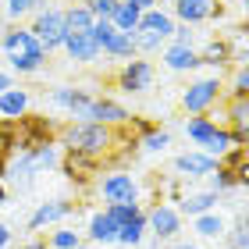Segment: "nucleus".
Returning <instances> with one entry per match:
<instances>
[{"label": "nucleus", "instance_id": "obj_2", "mask_svg": "<svg viewBox=\"0 0 249 249\" xmlns=\"http://www.w3.org/2000/svg\"><path fill=\"white\" fill-rule=\"evenodd\" d=\"M121 128H104V124H68L61 128V142L68 153H82L89 160H104L107 153H114Z\"/></svg>", "mask_w": 249, "mask_h": 249}, {"label": "nucleus", "instance_id": "obj_24", "mask_svg": "<svg viewBox=\"0 0 249 249\" xmlns=\"http://www.w3.org/2000/svg\"><path fill=\"white\" fill-rule=\"evenodd\" d=\"M64 21H68V36H86V32H93V25H96L93 11H89L86 4L64 7Z\"/></svg>", "mask_w": 249, "mask_h": 249}, {"label": "nucleus", "instance_id": "obj_13", "mask_svg": "<svg viewBox=\"0 0 249 249\" xmlns=\"http://www.w3.org/2000/svg\"><path fill=\"white\" fill-rule=\"evenodd\" d=\"M160 64L167 68V71H175V75H185V71H196V68H203L199 50H196V47H185V43H175V39L160 50Z\"/></svg>", "mask_w": 249, "mask_h": 249}, {"label": "nucleus", "instance_id": "obj_16", "mask_svg": "<svg viewBox=\"0 0 249 249\" xmlns=\"http://www.w3.org/2000/svg\"><path fill=\"white\" fill-rule=\"evenodd\" d=\"M213 0H171V18L178 25H203V21L213 18Z\"/></svg>", "mask_w": 249, "mask_h": 249}, {"label": "nucleus", "instance_id": "obj_40", "mask_svg": "<svg viewBox=\"0 0 249 249\" xmlns=\"http://www.w3.org/2000/svg\"><path fill=\"white\" fill-rule=\"evenodd\" d=\"M128 4H135L139 11H150V7H160V0H128Z\"/></svg>", "mask_w": 249, "mask_h": 249}, {"label": "nucleus", "instance_id": "obj_42", "mask_svg": "<svg viewBox=\"0 0 249 249\" xmlns=\"http://www.w3.org/2000/svg\"><path fill=\"white\" fill-rule=\"evenodd\" d=\"M78 249H93V246H89V242H82V246H78Z\"/></svg>", "mask_w": 249, "mask_h": 249}, {"label": "nucleus", "instance_id": "obj_33", "mask_svg": "<svg viewBox=\"0 0 249 249\" xmlns=\"http://www.w3.org/2000/svg\"><path fill=\"white\" fill-rule=\"evenodd\" d=\"M82 4L93 11V18H110V11H114L118 0H82Z\"/></svg>", "mask_w": 249, "mask_h": 249}, {"label": "nucleus", "instance_id": "obj_12", "mask_svg": "<svg viewBox=\"0 0 249 249\" xmlns=\"http://www.w3.org/2000/svg\"><path fill=\"white\" fill-rule=\"evenodd\" d=\"M224 118H228V132L235 146H249V96H228V107H224Z\"/></svg>", "mask_w": 249, "mask_h": 249}, {"label": "nucleus", "instance_id": "obj_35", "mask_svg": "<svg viewBox=\"0 0 249 249\" xmlns=\"http://www.w3.org/2000/svg\"><path fill=\"white\" fill-rule=\"evenodd\" d=\"M235 185H246V189H249V153L235 164Z\"/></svg>", "mask_w": 249, "mask_h": 249}, {"label": "nucleus", "instance_id": "obj_19", "mask_svg": "<svg viewBox=\"0 0 249 249\" xmlns=\"http://www.w3.org/2000/svg\"><path fill=\"white\" fill-rule=\"evenodd\" d=\"M82 239H86L89 246H114V242H118V224L110 221L104 210H96L93 217H89V224H86Z\"/></svg>", "mask_w": 249, "mask_h": 249}, {"label": "nucleus", "instance_id": "obj_14", "mask_svg": "<svg viewBox=\"0 0 249 249\" xmlns=\"http://www.w3.org/2000/svg\"><path fill=\"white\" fill-rule=\"evenodd\" d=\"M217 171V160L213 157H207L203 150H185L175 157V175L182 178V182H189V178H207Z\"/></svg>", "mask_w": 249, "mask_h": 249}, {"label": "nucleus", "instance_id": "obj_39", "mask_svg": "<svg viewBox=\"0 0 249 249\" xmlns=\"http://www.w3.org/2000/svg\"><path fill=\"white\" fill-rule=\"evenodd\" d=\"M7 246H11V228L0 221V249H7Z\"/></svg>", "mask_w": 249, "mask_h": 249}, {"label": "nucleus", "instance_id": "obj_20", "mask_svg": "<svg viewBox=\"0 0 249 249\" xmlns=\"http://www.w3.org/2000/svg\"><path fill=\"white\" fill-rule=\"evenodd\" d=\"M217 203H221V196H217V192H210V189H203V192H182V199H178V213L192 221V217H199V213L217 210Z\"/></svg>", "mask_w": 249, "mask_h": 249}, {"label": "nucleus", "instance_id": "obj_9", "mask_svg": "<svg viewBox=\"0 0 249 249\" xmlns=\"http://www.w3.org/2000/svg\"><path fill=\"white\" fill-rule=\"evenodd\" d=\"M153 78H157L153 61L132 57V61H124L121 71H118V89H121V93H150V89H153Z\"/></svg>", "mask_w": 249, "mask_h": 249}, {"label": "nucleus", "instance_id": "obj_36", "mask_svg": "<svg viewBox=\"0 0 249 249\" xmlns=\"http://www.w3.org/2000/svg\"><path fill=\"white\" fill-rule=\"evenodd\" d=\"M11 86H15V75H11V71H0V93H7Z\"/></svg>", "mask_w": 249, "mask_h": 249}, {"label": "nucleus", "instance_id": "obj_5", "mask_svg": "<svg viewBox=\"0 0 249 249\" xmlns=\"http://www.w3.org/2000/svg\"><path fill=\"white\" fill-rule=\"evenodd\" d=\"M47 104L53 110L68 114L75 124H89V114H93V104H96V93H89L82 86H53Z\"/></svg>", "mask_w": 249, "mask_h": 249}, {"label": "nucleus", "instance_id": "obj_25", "mask_svg": "<svg viewBox=\"0 0 249 249\" xmlns=\"http://www.w3.org/2000/svg\"><path fill=\"white\" fill-rule=\"evenodd\" d=\"M82 242H86V239H82V231L68 228V224L53 228V231H50V239H47V246H50V249H78Z\"/></svg>", "mask_w": 249, "mask_h": 249}, {"label": "nucleus", "instance_id": "obj_1", "mask_svg": "<svg viewBox=\"0 0 249 249\" xmlns=\"http://www.w3.org/2000/svg\"><path fill=\"white\" fill-rule=\"evenodd\" d=\"M0 50H4V57H7L11 75H36V71H43L47 61H50V53L43 50V43L32 36L29 25L7 29L4 36H0Z\"/></svg>", "mask_w": 249, "mask_h": 249}, {"label": "nucleus", "instance_id": "obj_10", "mask_svg": "<svg viewBox=\"0 0 249 249\" xmlns=\"http://www.w3.org/2000/svg\"><path fill=\"white\" fill-rule=\"evenodd\" d=\"M96 192L104 203H139V182L128 171H110L96 182Z\"/></svg>", "mask_w": 249, "mask_h": 249}, {"label": "nucleus", "instance_id": "obj_29", "mask_svg": "<svg viewBox=\"0 0 249 249\" xmlns=\"http://www.w3.org/2000/svg\"><path fill=\"white\" fill-rule=\"evenodd\" d=\"M47 0H7V18H25V15H39L47 11Z\"/></svg>", "mask_w": 249, "mask_h": 249}, {"label": "nucleus", "instance_id": "obj_18", "mask_svg": "<svg viewBox=\"0 0 249 249\" xmlns=\"http://www.w3.org/2000/svg\"><path fill=\"white\" fill-rule=\"evenodd\" d=\"M29 107H32V93H29V89L11 86L7 93H0V118H4V121L29 118Z\"/></svg>", "mask_w": 249, "mask_h": 249}, {"label": "nucleus", "instance_id": "obj_11", "mask_svg": "<svg viewBox=\"0 0 249 249\" xmlns=\"http://www.w3.org/2000/svg\"><path fill=\"white\" fill-rule=\"evenodd\" d=\"M78 210V203L71 199H50V203H39L36 210L29 213V231H43V228H53V224H61L64 217H71V213Z\"/></svg>", "mask_w": 249, "mask_h": 249}, {"label": "nucleus", "instance_id": "obj_32", "mask_svg": "<svg viewBox=\"0 0 249 249\" xmlns=\"http://www.w3.org/2000/svg\"><path fill=\"white\" fill-rule=\"evenodd\" d=\"M231 96H249V64L231 75Z\"/></svg>", "mask_w": 249, "mask_h": 249}, {"label": "nucleus", "instance_id": "obj_30", "mask_svg": "<svg viewBox=\"0 0 249 249\" xmlns=\"http://www.w3.org/2000/svg\"><path fill=\"white\" fill-rule=\"evenodd\" d=\"M207 189H210V192H217V196H224L228 189H235V171H228V167H221V164H217V171L207 175Z\"/></svg>", "mask_w": 249, "mask_h": 249}, {"label": "nucleus", "instance_id": "obj_23", "mask_svg": "<svg viewBox=\"0 0 249 249\" xmlns=\"http://www.w3.org/2000/svg\"><path fill=\"white\" fill-rule=\"evenodd\" d=\"M146 239H150V231H146V210H142L135 221H128V224H121V228H118V242H114V246H124V249H139Z\"/></svg>", "mask_w": 249, "mask_h": 249}, {"label": "nucleus", "instance_id": "obj_27", "mask_svg": "<svg viewBox=\"0 0 249 249\" xmlns=\"http://www.w3.org/2000/svg\"><path fill=\"white\" fill-rule=\"evenodd\" d=\"M199 61H203V64H217V68H224V64L231 61V50H228V43H224V39H210L207 47L199 50Z\"/></svg>", "mask_w": 249, "mask_h": 249}, {"label": "nucleus", "instance_id": "obj_22", "mask_svg": "<svg viewBox=\"0 0 249 249\" xmlns=\"http://www.w3.org/2000/svg\"><path fill=\"white\" fill-rule=\"evenodd\" d=\"M139 18H142V11L135 7V4H128V0H118L107 21H110L118 32H124V36H135V29H139Z\"/></svg>", "mask_w": 249, "mask_h": 249}, {"label": "nucleus", "instance_id": "obj_41", "mask_svg": "<svg viewBox=\"0 0 249 249\" xmlns=\"http://www.w3.org/2000/svg\"><path fill=\"white\" fill-rule=\"evenodd\" d=\"M4 203H7V189L0 185V207H4Z\"/></svg>", "mask_w": 249, "mask_h": 249}, {"label": "nucleus", "instance_id": "obj_8", "mask_svg": "<svg viewBox=\"0 0 249 249\" xmlns=\"http://www.w3.org/2000/svg\"><path fill=\"white\" fill-rule=\"evenodd\" d=\"M32 36H36L43 43V50L53 53V50H61L64 47V39H68V21H64V7H47V11H39V15H32Z\"/></svg>", "mask_w": 249, "mask_h": 249}, {"label": "nucleus", "instance_id": "obj_4", "mask_svg": "<svg viewBox=\"0 0 249 249\" xmlns=\"http://www.w3.org/2000/svg\"><path fill=\"white\" fill-rule=\"evenodd\" d=\"M171 32H175V18L171 11L164 7H150L142 11L139 18V29H135V53H153V50H164L171 43Z\"/></svg>", "mask_w": 249, "mask_h": 249}, {"label": "nucleus", "instance_id": "obj_15", "mask_svg": "<svg viewBox=\"0 0 249 249\" xmlns=\"http://www.w3.org/2000/svg\"><path fill=\"white\" fill-rule=\"evenodd\" d=\"M89 124H104V128H128V124H132V114L118 104V100L96 96L93 114H89Z\"/></svg>", "mask_w": 249, "mask_h": 249}, {"label": "nucleus", "instance_id": "obj_6", "mask_svg": "<svg viewBox=\"0 0 249 249\" xmlns=\"http://www.w3.org/2000/svg\"><path fill=\"white\" fill-rule=\"evenodd\" d=\"M221 96H224V86H221V78L217 75H210V78H196V82H189L182 89V110L189 118H196V114H210L213 104H221Z\"/></svg>", "mask_w": 249, "mask_h": 249}, {"label": "nucleus", "instance_id": "obj_3", "mask_svg": "<svg viewBox=\"0 0 249 249\" xmlns=\"http://www.w3.org/2000/svg\"><path fill=\"white\" fill-rule=\"evenodd\" d=\"M185 139L196 142V150H203L207 157H213V160H224L231 150H235V142H231V132H228V124H217V121H210L207 114H196V118H185Z\"/></svg>", "mask_w": 249, "mask_h": 249}, {"label": "nucleus", "instance_id": "obj_34", "mask_svg": "<svg viewBox=\"0 0 249 249\" xmlns=\"http://www.w3.org/2000/svg\"><path fill=\"white\" fill-rule=\"evenodd\" d=\"M171 39H175V43H185V47H192V39H196V29H192V25H178V21H175Z\"/></svg>", "mask_w": 249, "mask_h": 249}, {"label": "nucleus", "instance_id": "obj_17", "mask_svg": "<svg viewBox=\"0 0 249 249\" xmlns=\"http://www.w3.org/2000/svg\"><path fill=\"white\" fill-rule=\"evenodd\" d=\"M192 235L203 239V242H221V239H228V217H224L221 210L199 213V217H192Z\"/></svg>", "mask_w": 249, "mask_h": 249}, {"label": "nucleus", "instance_id": "obj_37", "mask_svg": "<svg viewBox=\"0 0 249 249\" xmlns=\"http://www.w3.org/2000/svg\"><path fill=\"white\" fill-rule=\"evenodd\" d=\"M18 249H50V246H47V239H29V242H21Z\"/></svg>", "mask_w": 249, "mask_h": 249}, {"label": "nucleus", "instance_id": "obj_38", "mask_svg": "<svg viewBox=\"0 0 249 249\" xmlns=\"http://www.w3.org/2000/svg\"><path fill=\"white\" fill-rule=\"evenodd\" d=\"M167 249H203L196 242H185V239H175V242H167Z\"/></svg>", "mask_w": 249, "mask_h": 249}, {"label": "nucleus", "instance_id": "obj_28", "mask_svg": "<svg viewBox=\"0 0 249 249\" xmlns=\"http://www.w3.org/2000/svg\"><path fill=\"white\" fill-rule=\"evenodd\" d=\"M167 146H171V132H167V128H153V132H146L139 139V150L142 153H164Z\"/></svg>", "mask_w": 249, "mask_h": 249}, {"label": "nucleus", "instance_id": "obj_31", "mask_svg": "<svg viewBox=\"0 0 249 249\" xmlns=\"http://www.w3.org/2000/svg\"><path fill=\"white\" fill-rule=\"evenodd\" d=\"M228 242L231 249H249V217H239L235 221V228H228Z\"/></svg>", "mask_w": 249, "mask_h": 249}, {"label": "nucleus", "instance_id": "obj_43", "mask_svg": "<svg viewBox=\"0 0 249 249\" xmlns=\"http://www.w3.org/2000/svg\"><path fill=\"white\" fill-rule=\"evenodd\" d=\"M228 249H231V246H228Z\"/></svg>", "mask_w": 249, "mask_h": 249}, {"label": "nucleus", "instance_id": "obj_21", "mask_svg": "<svg viewBox=\"0 0 249 249\" xmlns=\"http://www.w3.org/2000/svg\"><path fill=\"white\" fill-rule=\"evenodd\" d=\"M61 50H64L75 64H93V61L100 57V47L93 43V36H89V32H86V36H68Z\"/></svg>", "mask_w": 249, "mask_h": 249}, {"label": "nucleus", "instance_id": "obj_26", "mask_svg": "<svg viewBox=\"0 0 249 249\" xmlns=\"http://www.w3.org/2000/svg\"><path fill=\"white\" fill-rule=\"evenodd\" d=\"M104 213L121 228V224H128V221H135V217L142 213V203H107Z\"/></svg>", "mask_w": 249, "mask_h": 249}, {"label": "nucleus", "instance_id": "obj_7", "mask_svg": "<svg viewBox=\"0 0 249 249\" xmlns=\"http://www.w3.org/2000/svg\"><path fill=\"white\" fill-rule=\"evenodd\" d=\"M185 228V217L178 213L175 203H164V199H157L150 210H146V231H150V239L157 242H175L178 235H182Z\"/></svg>", "mask_w": 249, "mask_h": 249}]
</instances>
